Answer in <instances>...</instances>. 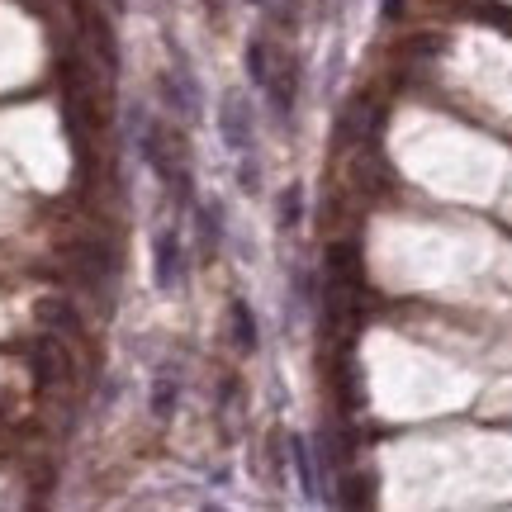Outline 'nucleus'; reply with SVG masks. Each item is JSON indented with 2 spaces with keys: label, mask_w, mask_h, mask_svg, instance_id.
Wrapping results in <instances>:
<instances>
[{
  "label": "nucleus",
  "mask_w": 512,
  "mask_h": 512,
  "mask_svg": "<svg viewBox=\"0 0 512 512\" xmlns=\"http://www.w3.org/2000/svg\"><path fill=\"white\" fill-rule=\"evenodd\" d=\"M219 133H223V143L233 147L238 157L247 152V147H252V110H247V100H242L238 91H233V95H223Z\"/></svg>",
  "instance_id": "nucleus-1"
},
{
  "label": "nucleus",
  "mask_w": 512,
  "mask_h": 512,
  "mask_svg": "<svg viewBox=\"0 0 512 512\" xmlns=\"http://www.w3.org/2000/svg\"><path fill=\"white\" fill-rule=\"evenodd\" d=\"M152 256H157V266H152V275H157V290H176L185 280V256H181V238L166 228V233H157V247H152Z\"/></svg>",
  "instance_id": "nucleus-2"
},
{
  "label": "nucleus",
  "mask_w": 512,
  "mask_h": 512,
  "mask_svg": "<svg viewBox=\"0 0 512 512\" xmlns=\"http://www.w3.org/2000/svg\"><path fill=\"white\" fill-rule=\"evenodd\" d=\"M328 280L332 285H361V247L356 242L328 247Z\"/></svg>",
  "instance_id": "nucleus-3"
},
{
  "label": "nucleus",
  "mask_w": 512,
  "mask_h": 512,
  "mask_svg": "<svg viewBox=\"0 0 512 512\" xmlns=\"http://www.w3.org/2000/svg\"><path fill=\"white\" fill-rule=\"evenodd\" d=\"M266 95H271V105H275V114H280V119L294 110V95H299L294 62H275V67H271V81H266Z\"/></svg>",
  "instance_id": "nucleus-4"
},
{
  "label": "nucleus",
  "mask_w": 512,
  "mask_h": 512,
  "mask_svg": "<svg viewBox=\"0 0 512 512\" xmlns=\"http://www.w3.org/2000/svg\"><path fill=\"white\" fill-rule=\"evenodd\" d=\"M290 460H294V470H299V489L313 498V494H318V475H313L309 437H290Z\"/></svg>",
  "instance_id": "nucleus-5"
},
{
  "label": "nucleus",
  "mask_w": 512,
  "mask_h": 512,
  "mask_svg": "<svg viewBox=\"0 0 512 512\" xmlns=\"http://www.w3.org/2000/svg\"><path fill=\"white\" fill-rule=\"evenodd\" d=\"M271 43H261V38H256L252 48H247V72H252V86H261V91H266V81H271Z\"/></svg>",
  "instance_id": "nucleus-6"
},
{
  "label": "nucleus",
  "mask_w": 512,
  "mask_h": 512,
  "mask_svg": "<svg viewBox=\"0 0 512 512\" xmlns=\"http://www.w3.org/2000/svg\"><path fill=\"white\" fill-rule=\"evenodd\" d=\"M233 332H238V347L242 351H252L256 347V318H252V309H247V304H233Z\"/></svg>",
  "instance_id": "nucleus-7"
},
{
  "label": "nucleus",
  "mask_w": 512,
  "mask_h": 512,
  "mask_svg": "<svg viewBox=\"0 0 512 512\" xmlns=\"http://www.w3.org/2000/svg\"><path fill=\"white\" fill-rule=\"evenodd\" d=\"M299 219H304V190L290 185V190L280 195V223H285V228H299Z\"/></svg>",
  "instance_id": "nucleus-8"
},
{
  "label": "nucleus",
  "mask_w": 512,
  "mask_h": 512,
  "mask_svg": "<svg viewBox=\"0 0 512 512\" xmlns=\"http://www.w3.org/2000/svg\"><path fill=\"white\" fill-rule=\"evenodd\" d=\"M171 403H176V380L166 375V380H157V394H152V413H157V418H166V413H171Z\"/></svg>",
  "instance_id": "nucleus-9"
},
{
  "label": "nucleus",
  "mask_w": 512,
  "mask_h": 512,
  "mask_svg": "<svg viewBox=\"0 0 512 512\" xmlns=\"http://www.w3.org/2000/svg\"><path fill=\"white\" fill-rule=\"evenodd\" d=\"M242 190H256V181H261V171H256V162H242Z\"/></svg>",
  "instance_id": "nucleus-10"
},
{
  "label": "nucleus",
  "mask_w": 512,
  "mask_h": 512,
  "mask_svg": "<svg viewBox=\"0 0 512 512\" xmlns=\"http://www.w3.org/2000/svg\"><path fill=\"white\" fill-rule=\"evenodd\" d=\"M403 10H408V0H384V19H389V24H394Z\"/></svg>",
  "instance_id": "nucleus-11"
}]
</instances>
